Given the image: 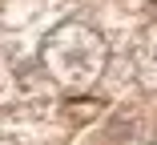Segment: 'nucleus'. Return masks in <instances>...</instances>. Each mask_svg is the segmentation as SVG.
<instances>
[{
    "label": "nucleus",
    "instance_id": "1",
    "mask_svg": "<svg viewBox=\"0 0 157 145\" xmlns=\"http://www.w3.org/2000/svg\"><path fill=\"white\" fill-rule=\"evenodd\" d=\"M44 56H48V65L56 69L60 81L89 85L97 77V69H101V40L93 36L89 28H81V24H65V28L52 32Z\"/></svg>",
    "mask_w": 157,
    "mask_h": 145
},
{
    "label": "nucleus",
    "instance_id": "2",
    "mask_svg": "<svg viewBox=\"0 0 157 145\" xmlns=\"http://www.w3.org/2000/svg\"><path fill=\"white\" fill-rule=\"evenodd\" d=\"M153 69H157V44H153Z\"/></svg>",
    "mask_w": 157,
    "mask_h": 145
}]
</instances>
